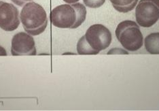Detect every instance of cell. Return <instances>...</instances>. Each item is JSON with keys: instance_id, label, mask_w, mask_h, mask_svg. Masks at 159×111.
I'll return each mask as SVG.
<instances>
[{"instance_id": "obj_1", "label": "cell", "mask_w": 159, "mask_h": 111, "mask_svg": "<svg viewBox=\"0 0 159 111\" xmlns=\"http://www.w3.org/2000/svg\"><path fill=\"white\" fill-rule=\"evenodd\" d=\"M112 40L110 31L102 24L90 27L77 44L79 55H97L106 49Z\"/></svg>"}, {"instance_id": "obj_2", "label": "cell", "mask_w": 159, "mask_h": 111, "mask_svg": "<svg viewBox=\"0 0 159 111\" xmlns=\"http://www.w3.org/2000/svg\"><path fill=\"white\" fill-rule=\"evenodd\" d=\"M86 16L85 6L80 3L62 4L54 8L50 20L54 26L62 29H75L84 22Z\"/></svg>"}, {"instance_id": "obj_3", "label": "cell", "mask_w": 159, "mask_h": 111, "mask_svg": "<svg viewBox=\"0 0 159 111\" xmlns=\"http://www.w3.org/2000/svg\"><path fill=\"white\" fill-rule=\"evenodd\" d=\"M20 19L25 31L31 35L43 33L48 25V18L43 7L35 2L27 3L21 10Z\"/></svg>"}, {"instance_id": "obj_4", "label": "cell", "mask_w": 159, "mask_h": 111, "mask_svg": "<svg viewBox=\"0 0 159 111\" xmlns=\"http://www.w3.org/2000/svg\"><path fill=\"white\" fill-rule=\"evenodd\" d=\"M115 33L118 40L127 51H136L143 46V34L134 21H122L118 25Z\"/></svg>"}, {"instance_id": "obj_5", "label": "cell", "mask_w": 159, "mask_h": 111, "mask_svg": "<svg viewBox=\"0 0 159 111\" xmlns=\"http://www.w3.org/2000/svg\"><path fill=\"white\" fill-rule=\"evenodd\" d=\"M136 21L143 27H150L159 19V0H140L135 10Z\"/></svg>"}, {"instance_id": "obj_6", "label": "cell", "mask_w": 159, "mask_h": 111, "mask_svg": "<svg viewBox=\"0 0 159 111\" xmlns=\"http://www.w3.org/2000/svg\"><path fill=\"white\" fill-rule=\"evenodd\" d=\"M11 53L14 56L35 55L36 48L32 35L25 32H19L12 38Z\"/></svg>"}, {"instance_id": "obj_7", "label": "cell", "mask_w": 159, "mask_h": 111, "mask_svg": "<svg viewBox=\"0 0 159 111\" xmlns=\"http://www.w3.org/2000/svg\"><path fill=\"white\" fill-rule=\"evenodd\" d=\"M19 25V12L16 6L0 1V28L6 31H12Z\"/></svg>"}, {"instance_id": "obj_8", "label": "cell", "mask_w": 159, "mask_h": 111, "mask_svg": "<svg viewBox=\"0 0 159 111\" xmlns=\"http://www.w3.org/2000/svg\"><path fill=\"white\" fill-rule=\"evenodd\" d=\"M146 51L152 55H159V32L147 35L144 40Z\"/></svg>"}, {"instance_id": "obj_9", "label": "cell", "mask_w": 159, "mask_h": 111, "mask_svg": "<svg viewBox=\"0 0 159 111\" xmlns=\"http://www.w3.org/2000/svg\"><path fill=\"white\" fill-rule=\"evenodd\" d=\"M114 9L119 12L126 13L135 8L138 0H110Z\"/></svg>"}, {"instance_id": "obj_10", "label": "cell", "mask_w": 159, "mask_h": 111, "mask_svg": "<svg viewBox=\"0 0 159 111\" xmlns=\"http://www.w3.org/2000/svg\"><path fill=\"white\" fill-rule=\"evenodd\" d=\"M106 0H83L84 5L89 8H97L103 5Z\"/></svg>"}, {"instance_id": "obj_11", "label": "cell", "mask_w": 159, "mask_h": 111, "mask_svg": "<svg viewBox=\"0 0 159 111\" xmlns=\"http://www.w3.org/2000/svg\"><path fill=\"white\" fill-rule=\"evenodd\" d=\"M107 54L108 55H110V54H126V55H128L129 53L127 51H123V50H122L120 49H112L111 51H110L107 53Z\"/></svg>"}, {"instance_id": "obj_12", "label": "cell", "mask_w": 159, "mask_h": 111, "mask_svg": "<svg viewBox=\"0 0 159 111\" xmlns=\"http://www.w3.org/2000/svg\"><path fill=\"white\" fill-rule=\"evenodd\" d=\"M11 1L16 4L17 6H23L25 3H26L28 2H30L32 1V0H11Z\"/></svg>"}, {"instance_id": "obj_13", "label": "cell", "mask_w": 159, "mask_h": 111, "mask_svg": "<svg viewBox=\"0 0 159 111\" xmlns=\"http://www.w3.org/2000/svg\"><path fill=\"white\" fill-rule=\"evenodd\" d=\"M6 55H7V53L5 49L0 46V56H6Z\"/></svg>"}, {"instance_id": "obj_14", "label": "cell", "mask_w": 159, "mask_h": 111, "mask_svg": "<svg viewBox=\"0 0 159 111\" xmlns=\"http://www.w3.org/2000/svg\"><path fill=\"white\" fill-rule=\"evenodd\" d=\"M63 1L67 3H77L79 0H63Z\"/></svg>"}]
</instances>
